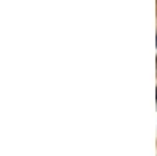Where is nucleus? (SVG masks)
<instances>
[{
	"instance_id": "nucleus-1",
	"label": "nucleus",
	"mask_w": 157,
	"mask_h": 156,
	"mask_svg": "<svg viewBox=\"0 0 157 156\" xmlns=\"http://www.w3.org/2000/svg\"><path fill=\"white\" fill-rule=\"evenodd\" d=\"M155 44H157V38H155Z\"/></svg>"
},
{
	"instance_id": "nucleus-2",
	"label": "nucleus",
	"mask_w": 157,
	"mask_h": 156,
	"mask_svg": "<svg viewBox=\"0 0 157 156\" xmlns=\"http://www.w3.org/2000/svg\"><path fill=\"white\" fill-rule=\"evenodd\" d=\"M155 95H157V88H155Z\"/></svg>"
}]
</instances>
